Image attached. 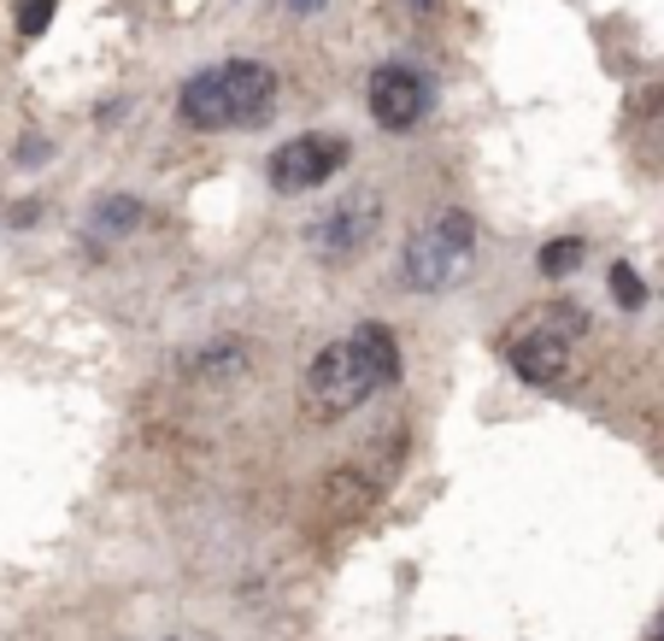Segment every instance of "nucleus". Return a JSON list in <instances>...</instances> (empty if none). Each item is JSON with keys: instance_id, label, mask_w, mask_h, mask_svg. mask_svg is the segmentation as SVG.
Listing matches in <instances>:
<instances>
[{"instance_id": "4", "label": "nucleus", "mask_w": 664, "mask_h": 641, "mask_svg": "<svg viewBox=\"0 0 664 641\" xmlns=\"http://www.w3.org/2000/svg\"><path fill=\"white\" fill-rule=\"evenodd\" d=\"M470 259H476V230L459 206L435 213L424 230L406 241V277H412V288H424V295H442V288L465 283Z\"/></svg>"}, {"instance_id": "3", "label": "nucleus", "mask_w": 664, "mask_h": 641, "mask_svg": "<svg viewBox=\"0 0 664 641\" xmlns=\"http://www.w3.org/2000/svg\"><path fill=\"white\" fill-rule=\"evenodd\" d=\"M583 329H588V318L576 313V306H565V300L529 306V313L506 329V359H512V371L524 383L553 388V383H565L571 347L583 342Z\"/></svg>"}, {"instance_id": "15", "label": "nucleus", "mask_w": 664, "mask_h": 641, "mask_svg": "<svg viewBox=\"0 0 664 641\" xmlns=\"http://www.w3.org/2000/svg\"><path fill=\"white\" fill-rule=\"evenodd\" d=\"M418 7H429V0H418Z\"/></svg>"}, {"instance_id": "11", "label": "nucleus", "mask_w": 664, "mask_h": 641, "mask_svg": "<svg viewBox=\"0 0 664 641\" xmlns=\"http://www.w3.org/2000/svg\"><path fill=\"white\" fill-rule=\"evenodd\" d=\"M612 295H617V306H630V313H635V306H641V300H647V288H641V277L630 272V265H624V259H617V265H612Z\"/></svg>"}, {"instance_id": "1", "label": "nucleus", "mask_w": 664, "mask_h": 641, "mask_svg": "<svg viewBox=\"0 0 664 641\" xmlns=\"http://www.w3.org/2000/svg\"><path fill=\"white\" fill-rule=\"evenodd\" d=\"M394 383H400V342H394V329L359 324L347 342L324 347V354L306 365L300 401L318 424H336L353 406H365L377 388H394Z\"/></svg>"}, {"instance_id": "13", "label": "nucleus", "mask_w": 664, "mask_h": 641, "mask_svg": "<svg viewBox=\"0 0 664 641\" xmlns=\"http://www.w3.org/2000/svg\"><path fill=\"white\" fill-rule=\"evenodd\" d=\"M283 7H288V12H318L324 0H283Z\"/></svg>"}, {"instance_id": "7", "label": "nucleus", "mask_w": 664, "mask_h": 641, "mask_svg": "<svg viewBox=\"0 0 664 641\" xmlns=\"http://www.w3.org/2000/svg\"><path fill=\"white\" fill-rule=\"evenodd\" d=\"M377 224H383V206L370 200V195H353L347 206H336V213L313 230V247H318V254H329V259H353L370 236H377Z\"/></svg>"}, {"instance_id": "5", "label": "nucleus", "mask_w": 664, "mask_h": 641, "mask_svg": "<svg viewBox=\"0 0 664 641\" xmlns=\"http://www.w3.org/2000/svg\"><path fill=\"white\" fill-rule=\"evenodd\" d=\"M347 165V141L341 136H295L283 141V148L271 154V183L288 195L300 189H318V183H329Z\"/></svg>"}, {"instance_id": "12", "label": "nucleus", "mask_w": 664, "mask_h": 641, "mask_svg": "<svg viewBox=\"0 0 664 641\" xmlns=\"http://www.w3.org/2000/svg\"><path fill=\"white\" fill-rule=\"evenodd\" d=\"M53 24V0H18V30L24 36H41Z\"/></svg>"}, {"instance_id": "14", "label": "nucleus", "mask_w": 664, "mask_h": 641, "mask_svg": "<svg viewBox=\"0 0 664 641\" xmlns=\"http://www.w3.org/2000/svg\"><path fill=\"white\" fill-rule=\"evenodd\" d=\"M653 641H664V612H658V630H653Z\"/></svg>"}, {"instance_id": "6", "label": "nucleus", "mask_w": 664, "mask_h": 641, "mask_svg": "<svg viewBox=\"0 0 664 641\" xmlns=\"http://www.w3.org/2000/svg\"><path fill=\"white\" fill-rule=\"evenodd\" d=\"M370 112H377L383 130H412V124L429 112L424 77L406 71V66H383L377 77H370Z\"/></svg>"}, {"instance_id": "2", "label": "nucleus", "mask_w": 664, "mask_h": 641, "mask_svg": "<svg viewBox=\"0 0 664 641\" xmlns=\"http://www.w3.org/2000/svg\"><path fill=\"white\" fill-rule=\"evenodd\" d=\"M277 100V77L254 66V59H230V66H212L182 82V124L195 130H247V124H265Z\"/></svg>"}, {"instance_id": "9", "label": "nucleus", "mask_w": 664, "mask_h": 641, "mask_svg": "<svg viewBox=\"0 0 664 641\" xmlns=\"http://www.w3.org/2000/svg\"><path fill=\"white\" fill-rule=\"evenodd\" d=\"M583 265V236H558L542 247V277H571Z\"/></svg>"}, {"instance_id": "10", "label": "nucleus", "mask_w": 664, "mask_h": 641, "mask_svg": "<svg viewBox=\"0 0 664 641\" xmlns=\"http://www.w3.org/2000/svg\"><path fill=\"white\" fill-rule=\"evenodd\" d=\"M195 371H200V377H230V371H241V347L236 342H218L212 354L195 359Z\"/></svg>"}, {"instance_id": "8", "label": "nucleus", "mask_w": 664, "mask_h": 641, "mask_svg": "<svg viewBox=\"0 0 664 641\" xmlns=\"http://www.w3.org/2000/svg\"><path fill=\"white\" fill-rule=\"evenodd\" d=\"M136 224H141V200H136V195H112V200L95 206L89 230H95V236H130Z\"/></svg>"}]
</instances>
